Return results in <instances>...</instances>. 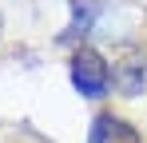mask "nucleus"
I'll list each match as a JSON object with an SVG mask.
<instances>
[{"label":"nucleus","mask_w":147,"mask_h":143,"mask_svg":"<svg viewBox=\"0 0 147 143\" xmlns=\"http://www.w3.org/2000/svg\"><path fill=\"white\" fill-rule=\"evenodd\" d=\"M72 84H76V92L88 95V99H99L107 92L111 72H107V60L99 56L96 48H80L72 56Z\"/></svg>","instance_id":"f257e3e1"},{"label":"nucleus","mask_w":147,"mask_h":143,"mask_svg":"<svg viewBox=\"0 0 147 143\" xmlns=\"http://www.w3.org/2000/svg\"><path fill=\"white\" fill-rule=\"evenodd\" d=\"M115 88L123 95L147 92V48H127L115 60Z\"/></svg>","instance_id":"f03ea898"},{"label":"nucleus","mask_w":147,"mask_h":143,"mask_svg":"<svg viewBox=\"0 0 147 143\" xmlns=\"http://www.w3.org/2000/svg\"><path fill=\"white\" fill-rule=\"evenodd\" d=\"M88 143H139V131H135L131 123H123V119L103 111V115H96V123H92Z\"/></svg>","instance_id":"7ed1b4c3"},{"label":"nucleus","mask_w":147,"mask_h":143,"mask_svg":"<svg viewBox=\"0 0 147 143\" xmlns=\"http://www.w3.org/2000/svg\"><path fill=\"white\" fill-rule=\"evenodd\" d=\"M68 4H72V32H68V36L92 28V20H96V0H68Z\"/></svg>","instance_id":"20e7f679"}]
</instances>
